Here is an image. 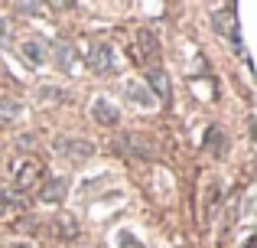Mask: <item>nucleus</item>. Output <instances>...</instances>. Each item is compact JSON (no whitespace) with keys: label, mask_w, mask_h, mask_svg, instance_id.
<instances>
[{"label":"nucleus","mask_w":257,"mask_h":248,"mask_svg":"<svg viewBox=\"0 0 257 248\" xmlns=\"http://www.w3.org/2000/svg\"><path fill=\"white\" fill-rule=\"evenodd\" d=\"M88 65L94 72H114V52L107 43H91L88 46Z\"/></svg>","instance_id":"obj_3"},{"label":"nucleus","mask_w":257,"mask_h":248,"mask_svg":"<svg viewBox=\"0 0 257 248\" xmlns=\"http://www.w3.org/2000/svg\"><path fill=\"white\" fill-rule=\"evenodd\" d=\"M20 49H23V56L30 59V62H46V46H43V39H23V46H20Z\"/></svg>","instance_id":"obj_7"},{"label":"nucleus","mask_w":257,"mask_h":248,"mask_svg":"<svg viewBox=\"0 0 257 248\" xmlns=\"http://www.w3.org/2000/svg\"><path fill=\"white\" fill-rule=\"evenodd\" d=\"M147 82H150V89H157V95H160V98L170 95V82H166V75H163V69H160V65L147 69Z\"/></svg>","instance_id":"obj_8"},{"label":"nucleus","mask_w":257,"mask_h":248,"mask_svg":"<svg viewBox=\"0 0 257 248\" xmlns=\"http://www.w3.org/2000/svg\"><path fill=\"white\" fill-rule=\"evenodd\" d=\"M205 140H208V144L215 147V153H221V147H225V137H221V131H218V127H208Z\"/></svg>","instance_id":"obj_11"},{"label":"nucleus","mask_w":257,"mask_h":248,"mask_svg":"<svg viewBox=\"0 0 257 248\" xmlns=\"http://www.w3.org/2000/svg\"><path fill=\"white\" fill-rule=\"evenodd\" d=\"M7 199H10V196H7V193H4V190H0V212H4V209H7Z\"/></svg>","instance_id":"obj_13"},{"label":"nucleus","mask_w":257,"mask_h":248,"mask_svg":"<svg viewBox=\"0 0 257 248\" xmlns=\"http://www.w3.org/2000/svg\"><path fill=\"white\" fill-rule=\"evenodd\" d=\"M10 173H13V183H17V190L26 196V193H30L33 186L39 183V177H43V160L33 157V153H20V157L13 160Z\"/></svg>","instance_id":"obj_1"},{"label":"nucleus","mask_w":257,"mask_h":248,"mask_svg":"<svg viewBox=\"0 0 257 248\" xmlns=\"http://www.w3.org/2000/svg\"><path fill=\"white\" fill-rule=\"evenodd\" d=\"M52 62H56V69L69 72V75L78 69V56H75V49H72L69 43H56V49H52Z\"/></svg>","instance_id":"obj_4"},{"label":"nucleus","mask_w":257,"mask_h":248,"mask_svg":"<svg viewBox=\"0 0 257 248\" xmlns=\"http://www.w3.org/2000/svg\"><path fill=\"white\" fill-rule=\"evenodd\" d=\"M65 190H69V180H65V177H52L49 183L43 186V199H46V203H62Z\"/></svg>","instance_id":"obj_6"},{"label":"nucleus","mask_w":257,"mask_h":248,"mask_svg":"<svg viewBox=\"0 0 257 248\" xmlns=\"http://www.w3.org/2000/svg\"><path fill=\"white\" fill-rule=\"evenodd\" d=\"M17 10L20 13H43V7H39V4H20Z\"/></svg>","instance_id":"obj_12"},{"label":"nucleus","mask_w":257,"mask_h":248,"mask_svg":"<svg viewBox=\"0 0 257 248\" xmlns=\"http://www.w3.org/2000/svg\"><path fill=\"white\" fill-rule=\"evenodd\" d=\"M20 115H23V105H20V102H13V98H0V121H4V124L17 121Z\"/></svg>","instance_id":"obj_9"},{"label":"nucleus","mask_w":257,"mask_h":248,"mask_svg":"<svg viewBox=\"0 0 257 248\" xmlns=\"http://www.w3.org/2000/svg\"><path fill=\"white\" fill-rule=\"evenodd\" d=\"M124 95L131 98V102H137V105H144V108H150L153 105V98L147 95V89L144 85H137V82H127V89H124Z\"/></svg>","instance_id":"obj_10"},{"label":"nucleus","mask_w":257,"mask_h":248,"mask_svg":"<svg viewBox=\"0 0 257 248\" xmlns=\"http://www.w3.org/2000/svg\"><path fill=\"white\" fill-rule=\"evenodd\" d=\"M10 248H33V245H26V242H23V245H20V242H17V245H10Z\"/></svg>","instance_id":"obj_14"},{"label":"nucleus","mask_w":257,"mask_h":248,"mask_svg":"<svg viewBox=\"0 0 257 248\" xmlns=\"http://www.w3.org/2000/svg\"><path fill=\"white\" fill-rule=\"evenodd\" d=\"M56 153H62V157L72 160V163H82V160H88L94 153V147L88 144V140H82V137H59L56 140Z\"/></svg>","instance_id":"obj_2"},{"label":"nucleus","mask_w":257,"mask_h":248,"mask_svg":"<svg viewBox=\"0 0 257 248\" xmlns=\"http://www.w3.org/2000/svg\"><path fill=\"white\" fill-rule=\"evenodd\" d=\"M91 115H94V121H98V124H117L120 121L117 108H114L107 98H98V102L91 105Z\"/></svg>","instance_id":"obj_5"}]
</instances>
